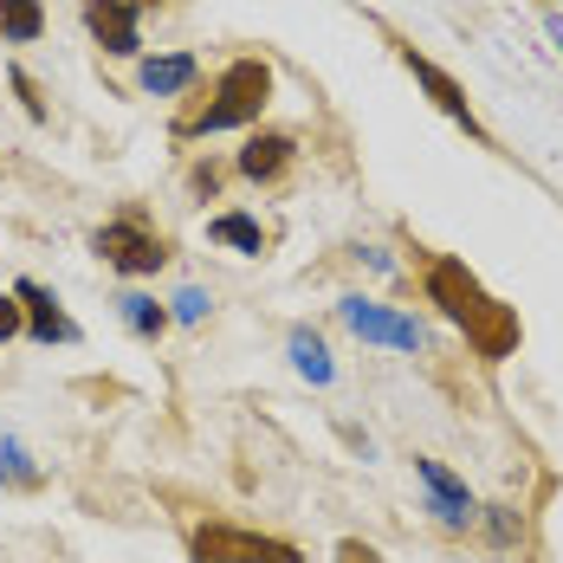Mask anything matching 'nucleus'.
I'll use <instances>...</instances> for the list:
<instances>
[{"instance_id":"nucleus-1","label":"nucleus","mask_w":563,"mask_h":563,"mask_svg":"<svg viewBox=\"0 0 563 563\" xmlns=\"http://www.w3.org/2000/svg\"><path fill=\"white\" fill-rule=\"evenodd\" d=\"M421 291H428V305L466 331V343L486 356V363H506L518 356V343H525V324H518V311L499 305L479 273L466 266V260H428V273H421Z\"/></svg>"},{"instance_id":"nucleus-2","label":"nucleus","mask_w":563,"mask_h":563,"mask_svg":"<svg viewBox=\"0 0 563 563\" xmlns=\"http://www.w3.org/2000/svg\"><path fill=\"white\" fill-rule=\"evenodd\" d=\"M266 104H273V65L266 58H233L201 98H188L175 111L169 130L181 143L188 136H214V130H253L266 117Z\"/></svg>"},{"instance_id":"nucleus-3","label":"nucleus","mask_w":563,"mask_h":563,"mask_svg":"<svg viewBox=\"0 0 563 563\" xmlns=\"http://www.w3.org/2000/svg\"><path fill=\"white\" fill-rule=\"evenodd\" d=\"M91 246H98V260L111 273H123V279H156L169 266V240L156 233V221L143 208H123L117 221H104L91 233Z\"/></svg>"},{"instance_id":"nucleus-4","label":"nucleus","mask_w":563,"mask_h":563,"mask_svg":"<svg viewBox=\"0 0 563 563\" xmlns=\"http://www.w3.org/2000/svg\"><path fill=\"white\" fill-rule=\"evenodd\" d=\"M188 558L195 563H305V551L291 538H273V531H246L233 518H208L188 531Z\"/></svg>"},{"instance_id":"nucleus-5","label":"nucleus","mask_w":563,"mask_h":563,"mask_svg":"<svg viewBox=\"0 0 563 563\" xmlns=\"http://www.w3.org/2000/svg\"><path fill=\"white\" fill-rule=\"evenodd\" d=\"M395 58H401V65L415 71V85L428 91V104H434V111H441V117H453V123H460V130H466L473 143H493V136H486V123L473 117V98H466V85L453 78L448 65H434L428 53H415L408 40H395Z\"/></svg>"},{"instance_id":"nucleus-6","label":"nucleus","mask_w":563,"mask_h":563,"mask_svg":"<svg viewBox=\"0 0 563 563\" xmlns=\"http://www.w3.org/2000/svg\"><path fill=\"white\" fill-rule=\"evenodd\" d=\"M291 163H298V136H291V130H253V136L240 143V156H233V175L273 188V181L291 175Z\"/></svg>"},{"instance_id":"nucleus-7","label":"nucleus","mask_w":563,"mask_h":563,"mask_svg":"<svg viewBox=\"0 0 563 563\" xmlns=\"http://www.w3.org/2000/svg\"><path fill=\"white\" fill-rule=\"evenodd\" d=\"M415 473L428 479V511L448 525V531H466L473 518H479V499L466 493V479H453L441 460H428V453H415Z\"/></svg>"},{"instance_id":"nucleus-8","label":"nucleus","mask_w":563,"mask_h":563,"mask_svg":"<svg viewBox=\"0 0 563 563\" xmlns=\"http://www.w3.org/2000/svg\"><path fill=\"white\" fill-rule=\"evenodd\" d=\"M85 33H91L111 58H136V53H143L136 7H130V0H85Z\"/></svg>"},{"instance_id":"nucleus-9","label":"nucleus","mask_w":563,"mask_h":563,"mask_svg":"<svg viewBox=\"0 0 563 563\" xmlns=\"http://www.w3.org/2000/svg\"><path fill=\"white\" fill-rule=\"evenodd\" d=\"M13 298H20V311H26V338H33V343H71V338H78V331H71V318L58 311V298L40 279H20V285H13Z\"/></svg>"},{"instance_id":"nucleus-10","label":"nucleus","mask_w":563,"mask_h":563,"mask_svg":"<svg viewBox=\"0 0 563 563\" xmlns=\"http://www.w3.org/2000/svg\"><path fill=\"white\" fill-rule=\"evenodd\" d=\"M343 324H350L356 338H369V343H395V350H415V343H421V331H415L408 318H395V311L369 305V298H343Z\"/></svg>"},{"instance_id":"nucleus-11","label":"nucleus","mask_w":563,"mask_h":563,"mask_svg":"<svg viewBox=\"0 0 563 563\" xmlns=\"http://www.w3.org/2000/svg\"><path fill=\"white\" fill-rule=\"evenodd\" d=\"M195 71H201L195 53H163V58H143V71H136V78H143V91H150V98H175V91H188V85H195Z\"/></svg>"},{"instance_id":"nucleus-12","label":"nucleus","mask_w":563,"mask_h":563,"mask_svg":"<svg viewBox=\"0 0 563 563\" xmlns=\"http://www.w3.org/2000/svg\"><path fill=\"white\" fill-rule=\"evenodd\" d=\"M208 240H214V246H233V253H246V260L266 253V227L253 221V214H240V208L214 214V221H208Z\"/></svg>"},{"instance_id":"nucleus-13","label":"nucleus","mask_w":563,"mask_h":563,"mask_svg":"<svg viewBox=\"0 0 563 563\" xmlns=\"http://www.w3.org/2000/svg\"><path fill=\"white\" fill-rule=\"evenodd\" d=\"M40 33H46V7L40 0H0V40L33 46Z\"/></svg>"},{"instance_id":"nucleus-14","label":"nucleus","mask_w":563,"mask_h":563,"mask_svg":"<svg viewBox=\"0 0 563 563\" xmlns=\"http://www.w3.org/2000/svg\"><path fill=\"white\" fill-rule=\"evenodd\" d=\"M117 311H123V324H130L143 343H156L163 331H169V318H175V311H163V305H156V298H143V291H123V298H117Z\"/></svg>"},{"instance_id":"nucleus-15","label":"nucleus","mask_w":563,"mask_h":563,"mask_svg":"<svg viewBox=\"0 0 563 563\" xmlns=\"http://www.w3.org/2000/svg\"><path fill=\"white\" fill-rule=\"evenodd\" d=\"M291 363H298L311 383H331V350H324L318 331H291Z\"/></svg>"},{"instance_id":"nucleus-16","label":"nucleus","mask_w":563,"mask_h":563,"mask_svg":"<svg viewBox=\"0 0 563 563\" xmlns=\"http://www.w3.org/2000/svg\"><path fill=\"white\" fill-rule=\"evenodd\" d=\"M7 85H13V98H20V111L33 117V123H46V98H40V85L20 71V65H7Z\"/></svg>"},{"instance_id":"nucleus-17","label":"nucleus","mask_w":563,"mask_h":563,"mask_svg":"<svg viewBox=\"0 0 563 563\" xmlns=\"http://www.w3.org/2000/svg\"><path fill=\"white\" fill-rule=\"evenodd\" d=\"M20 331H26V311H20V298H13V291H0V343L20 338Z\"/></svg>"},{"instance_id":"nucleus-18","label":"nucleus","mask_w":563,"mask_h":563,"mask_svg":"<svg viewBox=\"0 0 563 563\" xmlns=\"http://www.w3.org/2000/svg\"><path fill=\"white\" fill-rule=\"evenodd\" d=\"M338 563H383V551H376V544H363V538H343Z\"/></svg>"},{"instance_id":"nucleus-19","label":"nucleus","mask_w":563,"mask_h":563,"mask_svg":"<svg viewBox=\"0 0 563 563\" xmlns=\"http://www.w3.org/2000/svg\"><path fill=\"white\" fill-rule=\"evenodd\" d=\"M188 188H195V195H221V169H214V163H195V169H188Z\"/></svg>"},{"instance_id":"nucleus-20","label":"nucleus","mask_w":563,"mask_h":563,"mask_svg":"<svg viewBox=\"0 0 563 563\" xmlns=\"http://www.w3.org/2000/svg\"><path fill=\"white\" fill-rule=\"evenodd\" d=\"M493 544H518V518H511V506H493Z\"/></svg>"},{"instance_id":"nucleus-21","label":"nucleus","mask_w":563,"mask_h":563,"mask_svg":"<svg viewBox=\"0 0 563 563\" xmlns=\"http://www.w3.org/2000/svg\"><path fill=\"white\" fill-rule=\"evenodd\" d=\"M201 311H208V298H201V291H181V298H175V318H201Z\"/></svg>"},{"instance_id":"nucleus-22","label":"nucleus","mask_w":563,"mask_h":563,"mask_svg":"<svg viewBox=\"0 0 563 563\" xmlns=\"http://www.w3.org/2000/svg\"><path fill=\"white\" fill-rule=\"evenodd\" d=\"M551 40H558V53H563V13H551Z\"/></svg>"},{"instance_id":"nucleus-23","label":"nucleus","mask_w":563,"mask_h":563,"mask_svg":"<svg viewBox=\"0 0 563 563\" xmlns=\"http://www.w3.org/2000/svg\"><path fill=\"white\" fill-rule=\"evenodd\" d=\"M130 7H136V13H143V7H163V0H130Z\"/></svg>"}]
</instances>
